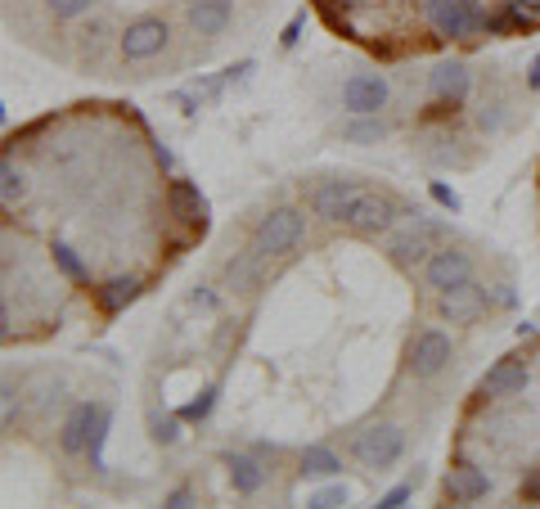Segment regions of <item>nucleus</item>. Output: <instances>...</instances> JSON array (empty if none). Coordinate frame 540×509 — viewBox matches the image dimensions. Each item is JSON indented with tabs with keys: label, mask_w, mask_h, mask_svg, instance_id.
Returning <instances> with one entry per match:
<instances>
[{
	"label": "nucleus",
	"mask_w": 540,
	"mask_h": 509,
	"mask_svg": "<svg viewBox=\"0 0 540 509\" xmlns=\"http://www.w3.org/2000/svg\"><path fill=\"white\" fill-rule=\"evenodd\" d=\"M95 410H99V401H81V406L68 410V419H63V428H59V446L68 455H86L90 428H95Z\"/></svg>",
	"instance_id": "nucleus-15"
},
{
	"label": "nucleus",
	"mask_w": 540,
	"mask_h": 509,
	"mask_svg": "<svg viewBox=\"0 0 540 509\" xmlns=\"http://www.w3.org/2000/svg\"><path fill=\"white\" fill-rule=\"evenodd\" d=\"M0 199H5V208H14V203L27 199V172L14 167V158L0 163Z\"/></svg>",
	"instance_id": "nucleus-24"
},
{
	"label": "nucleus",
	"mask_w": 540,
	"mask_h": 509,
	"mask_svg": "<svg viewBox=\"0 0 540 509\" xmlns=\"http://www.w3.org/2000/svg\"><path fill=\"white\" fill-rule=\"evenodd\" d=\"M153 158H158L162 172H171V167H176V158H171V149H167V145H153Z\"/></svg>",
	"instance_id": "nucleus-36"
},
{
	"label": "nucleus",
	"mask_w": 540,
	"mask_h": 509,
	"mask_svg": "<svg viewBox=\"0 0 540 509\" xmlns=\"http://www.w3.org/2000/svg\"><path fill=\"white\" fill-rule=\"evenodd\" d=\"M302 235H306L302 208H270L266 217L257 221V230H252V253L266 257V262L270 257H284L302 244Z\"/></svg>",
	"instance_id": "nucleus-2"
},
{
	"label": "nucleus",
	"mask_w": 540,
	"mask_h": 509,
	"mask_svg": "<svg viewBox=\"0 0 540 509\" xmlns=\"http://www.w3.org/2000/svg\"><path fill=\"white\" fill-rule=\"evenodd\" d=\"M387 95H392V86H387L383 73H351L342 82V109L351 118H365V113L387 109Z\"/></svg>",
	"instance_id": "nucleus-6"
},
{
	"label": "nucleus",
	"mask_w": 540,
	"mask_h": 509,
	"mask_svg": "<svg viewBox=\"0 0 540 509\" xmlns=\"http://www.w3.org/2000/svg\"><path fill=\"white\" fill-rule=\"evenodd\" d=\"M410 496H414V482H401V487H392V491H383V496H378V509H401Z\"/></svg>",
	"instance_id": "nucleus-32"
},
{
	"label": "nucleus",
	"mask_w": 540,
	"mask_h": 509,
	"mask_svg": "<svg viewBox=\"0 0 540 509\" xmlns=\"http://www.w3.org/2000/svg\"><path fill=\"white\" fill-rule=\"evenodd\" d=\"M180 424H185L180 415H162V419H153V437H158L162 446H171V442L180 437Z\"/></svg>",
	"instance_id": "nucleus-30"
},
{
	"label": "nucleus",
	"mask_w": 540,
	"mask_h": 509,
	"mask_svg": "<svg viewBox=\"0 0 540 509\" xmlns=\"http://www.w3.org/2000/svg\"><path fill=\"white\" fill-rule=\"evenodd\" d=\"M234 19V0H189V28L198 37H221Z\"/></svg>",
	"instance_id": "nucleus-14"
},
{
	"label": "nucleus",
	"mask_w": 540,
	"mask_h": 509,
	"mask_svg": "<svg viewBox=\"0 0 540 509\" xmlns=\"http://www.w3.org/2000/svg\"><path fill=\"white\" fill-rule=\"evenodd\" d=\"M167 208L176 221H185V226H207V217H212V208H207L203 190H198L194 181H171L167 185Z\"/></svg>",
	"instance_id": "nucleus-11"
},
{
	"label": "nucleus",
	"mask_w": 540,
	"mask_h": 509,
	"mask_svg": "<svg viewBox=\"0 0 540 509\" xmlns=\"http://www.w3.org/2000/svg\"><path fill=\"white\" fill-rule=\"evenodd\" d=\"M162 46H167V23L153 19V14L131 19L122 28V37H117V50H122L126 64H149V59L162 55Z\"/></svg>",
	"instance_id": "nucleus-4"
},
{
	"label": "nucleus",
	"mask_w": 540,
	"mask_h": 509,
	"mask_svg": "<svg viewBox=\"0 0 540 509\" xmlns=\"http://www.w3.org/2000/svg\"><path fill=\"white\" fill-rule=\"evenodd\" d=\"M527 365L518 361V356H504V361H495L491 370L482 374V397H518L522 388H527Z\"/></svg>",
	"instance_id": "nucleus-12"
},
{
	"label": "nucleus",
	"mask_w": 540,
	"mask_h": 509,
	"mask_svg": "<svg viewBox=\"0 0 540 509\" xmlns=\"http://www.w3.org/2000/svg\"><path fill=\"white\" fill-rule=\"evenodd\" d=\"M135 298H140V280H135V275H113L108 284H99L95 289V302H99L104 316H122Z\"/></svg>",
	"instance_id": "nucleus-18"
},
{
	"label": "nucleus",
	"mask_w": 540,
	"mask_h": 509,
	"mask_svg": "<svg viewBox=\"0 0 540 509\" xmlns=\"http://www.w3.org/2000/svg\"><path fill=\"white\" fill-rule=\"evenodd\" d=\"M437 311H441V320H450V325H468V320H477L486 311V289L468 280L450 293H437Z\"/></svg>",
	"instance_id": "nucleus-10"
},
{
	"label": "nucleus",
	"mask_w": 540,
	"mask_h": 509,
	"mask_svg": "<svg viewBox=\"0 0 540 509\" xmlns=\"http://www.w3.org/2000/svg\"><path fill=\"white\" fill-rule=\"evenodd\" d=\"M540 28V0H500V14H486L482 19V32L486 37H504V32H513V37H527V32Z\"/></svg>",
	"instance_id": "nucleus-8"
},
{
	"label": "nucleus",
	"mask_w": 540,
	"mask_h": 509,
	"mask_svg": "<svg viewBox=\"0 0 540 509\" xmlns=\"http://www.w3.org/2000/svg\"><path fill=\"white\" fill-rule=\"evenodd\" d=\"M212 410H216V388H212V383H207V388L198 392V397L189 401L185 410H180V419H185V424H203V419L212 415Z\"/></svg>",
	"instance_id": "nucleus-27"
},
{
	"label": "nucleus",
	"mask_w": 540,
	"mask_h": 509,
	"mask_svg": "<svg viewBox=\"0 0 540 509\" xmlns=\"http://www.w3.org/2000/svg\"><path fill=\"white\" fill-rule=\"evenodd\" d=\"M351 451H356V460L365 464V469L383 473V469H392V464L405 455V433L396 424H374V428H365V433L356 437Z\"/></svg>",
	"instance_id": "nucleus-3"
},
{
	"label": "nucleus",
	"mask_w": 540,
	"mask_h": 509,
	"mask_svg": "<svg viewBox=\"0 0 540 509\" xmlns=\"http://www.w3.org/2000/svg\"><path fill=\"white\" fill-rule=\"evenodd\" d=\"M45 10H50L54 19H86V14L95 10V0H45Z\"/></svg>",
	"instance_id": "nucleus-29"
},
{
	"label": "nucleus",
	"mask_w": 540,
	"mask_h": 509,
	"mask_svg": "<svg viewBox=\"0 0 540 509\" xmlns=\"http://www.w3.org/2000/svg\"><path fill=\"white\" fill-rule=\"evenodd\" d=\"M423 280H428L432 293L459 289V284L473 280V257L459 253V248H437V253H428V262H423Z\"/></svg>",
	"instance_id": "nucleus-7"
},
{
	"label": "nucleus",
	"mask_w": 540,
	"mask_h": 509,
	"mask_svg": "<svg viewBox=\"0 0 540 509\" xmlns=\"http://www.w3.org/2000/svg\"><path fill=\"white\" fill-rule=\"evenodd\" d=\"M77 37H81V50H86V55H99V46H104L108 28H104V23H86V28H81Z\"/></svg>",
	"instance_id": "nucleus-31"
},
{
	"label": "nucleus",
	"mask_w": 540,
	"mask_h": 509,
	"mask_svg": "<svg viewBox=\"0 0 540 509\" xmlns=\"http://www.w3.org/2000/svg\"><path fill=\"white\" fill-rule=\"evenodd\" d=\"M194 307H203V311H216V298H212V293H194Z\"/></svg>",
	"instance_id": "nucleus-40"
},
{
	"label": "nucleus",
	"mask_w": 540,
	"mask_h": 509,
	"mask_svg": "<svg viewBox=\"0 0 540 509\" xmlns=\"http://www.w3.org/2000/svg\"><path fill=\"white\" fill-rule=\"evenodd\" d=\"M347 482H329V487H320V491H311L306 496V505H315V509H333V505H347Z\"/></svg>",
	"instance_id": "nucleus-28"
},
{
	"label": "nucleus",
	"mask_w": 540,
	"mask_h": 509,
	"mask_svg": "<svg viewBox=\"0 0 540 509\" xmlns=\"http://www.w3.org/2000/svg\"><path fill=\"white\" fill-rule=\"evenodd\" d=\"M428 190H432V199H437V203H441V208L459 212V194H455V190H450V185H446V181H432V185H428Z\"/></svg>",
	"instance_id": "nucleus-33"
},
{
	"label": "nucleus",
	"mask_w": 540,
	"mask_h": 509,
	"mask_svg": "<svg viewBox=\"0 0 540 509\" xmlns=\"http://www.w3.org/2000/svg\"><path fill=\"white\" fill-rule=\"evenodd\" d=\"M356 194H360L356 181H324L320 190L311 194V208H315V217H324V221H347Z\"/></svg>",
	"instance_id": "nucleus-13"
},
{
	"label": "nucleus",
	"mask_w": 540,
	"mask_h": 509,
	"mask_svg": "<svg viewBox=\"0 0 540 509\" xmlns=\"http://www.w3.org/2000/svg\"><path fill=\"white\" fill-rule=\"evenodd\" d=\"M428 244H432L428 235H419V230H405V235L387 239V257H392L396 266H414V262H423V257H428Z\"/></svg>",
	"instance_id": "nucleus-21"
},
{
	"label": "nucleus",
	"mask_w": 540,
	"mask_h": 509,
	"mask_svg": "<svg viewBox=\"0 0 540 509\" xmlns=\"http://www.w3.org/2000/svg\"><path fill=\"white\" fill-rule=\"evenodd\" d=\"M342 473V460L329 451V446H306L302 451V478H338Z\"/></svg>",
	"instance_id": "nucleus-22"
},
{
	"label": "nucleus",
	"mask_w": 540,
	"mask_h": 509,
	"mask_svg": "<svg viewBox=\"0 0 540 509\" xmlns=\"http://www.w3.org/2000/svg\"><path fill=\"white\" fill-rule=\"evenodd\" d=\"M396 212H401V208H396L392 194L360 190L356 203H351V212H347V226L356 230V235H387L392 221H396Z\"/></svg>",
	"instance_id": "nucleus-5"
},
{
	"label": "nucleus",
	"mask_w": 540,
	"mask_h": 509,
	"mask_svg": "<svg viewBox=\"0 0 540 509\" xmlns=\"http://www.w3.org/2000/svg\"><path fill=\"white\" fill-rule=\"evenodd\" d=\"M468 86H473V77H468V64H441L437 73H432V95L446 104H459L468 95Z\"/></svg>",
	"instance_id": "nucleus-19"
},
{
	"label": "nucleus",
	"mask_w": 540,
	"mask_h": 509,
	"mask_svg": "<svg viewBox=\"0 0 540 509\" xmlns=\"http://www.w3.org/2000/svg\"><path fill=\"white\" fill-rule=\"evenodd\" d=\"M189 500H194V491H189V487H176V491H171V496H167V505H189Z\"/></svg>",
	"instance_id": "nucleus-37"
},
{
	"label": "nucleus",
	"mask_w": 540,
	"mask_h": 509,
	"mask_svg": "<svg viewBox=\"0 0 540 509\" xmlns=\"http://www.w3.org/2000/svg\"><path fill=\"white\" fill-rule=\"evenodd\" d=\"M302 28H306V10H302V14H293V19H288V28H284V37H279V41H284L288 50H293L297 41H302Z\"/></svg>",
	"instance_id": "nucleus-34"
},
{
	"label": "nucleus",
	"mask_w": 540,
	"mask_h": 509,
	"mask_svg": "<svg viewBox=\"0 0 540 509\" xmlns=\"http://www.w3.org/2000/svg\"><path fill=\"white\" fill-rule=\"evenodd\" d=\"M441 491H446L455 505H468V500H482L486 491H491V478H486L482 469H473V464H459V469L446 473V482H441Z\"/></svg>",
	"instance_id": "nucleus-16"
},
{
	"label": "nucleus",
	"mask_w": 540,
	"mask_h": 509,
	"mask_svg": "<svg viewBox=\"0 0 540 509\" xmlns=\"http://www.w3.org/2000/svg\"><path fill=\"white\" fill-rule=\"evenodd\" d=\"M50 257H54V266H59V275H68L72 284H86L90 280V266L81 262V253L72 244H54Z\"/></svg>",
	"instance_id": "nucleus-26"
},
{
	"label": "nucleus",
	"mask_w": 540,
	"mask_h": 509,
	"mask_svg": "<svg viewBox=\"0 0 540 509\" xmlns=\"http://www.w3.org/2000/svg\"><path fill=\"white\" fill-rule=\"evenodd\" d=\"M225 473H230V487L239 491V496H257V491L266 487V469H261L257 455H248V451L225 455Z\"/></svg>",
	"instance_id": "nucleus-17"
},
{
	"label": "nucleus",
	"mask_w": 540,
	"mask_h": 509,
	"mask_svg": "<svg viewBox=\"0 0 540 509\" xmlns=\"http://www.w3.org/2000/svg\"><path fill=\"white\" fill-rule=\"evenodd\" d=\"M108 428H113V410L99 406V410H95V428H90V442H86V460H90V469H104V442H108Z\"/></svg>",
	"instance_id": "nucleus-25"
},
{
	"label": "nucleus",
	"mask_w": 540,
	"mask_h": 509,
	"mask_svg": "<svg viewBox=\"0 0 540 509\" xmlns=\"http://www.w3.org/2000/svg\"><path fill=\"white\" fill-rule=\"evenodd\" d=\"M261 262H266V257H257L248 248V253H234L230 262H225V284H230V289H261Z\"/></svg>",
	"instance_id": "nucleus-20"
},
{
	"label": "nucleus",
	"mask_w": 540,
	"mask_h": 509,
	"mask_svg": "<svg viewBox=\"0 0 540 509\" xmlns=\"http://www.w3.org/2000/svg\"><path fill=\"white\" fill-rule=\"evenodd\" d=\"M527 86H531V91H540V55L531 59V68H527Z\"/></svg>",
	"instance_id": "nucleus-38"
},
{
	"label": "nucleus",
	"mask_w": 540,
	"mask_h": 509,
	"mask_svg": "<svg viewBox=\"0 0 540 509\" xmlns=\"http://www.w3.org/2000/svg\"><path fill=\"white\" fill-rule=\"evenodd\" d=\"M383 136H387V122L378 118V113H365V118H351L347 127H342V140H351V145H378Z\"/></svg>",
	"instance_id": "nucleus-23"
},
{
	"label": "nucleus",
	"mask_w": 540,
	"mask_h": 509,
	"mask_svg": "<svg viewBox=\"0 0 540 509\" xmlns=\"http://www.w3.org/2000/svg\"><path fill=\"white\" fill-rule=\"evenodd\" d=\"M477 122H482V127H486V131H495V127H500V122H504L500 104H491V109H486V104H482V113H477Z\"/></svg>",
	"instance_id": "nucleus-35"
},
{
	"label": "nucleus",
	"mask_w": 540,
	"mask_h": 509,
	"mask_svg": "<svg viewBox=\"0 0 540 509\" xmlns=\"http://www.w3.org/2000/svg\"><path fill=\"white\" fill-rule=\"evenodd\" d=\"M522 496H527V500H540V473H536L531 482H522Z\"/></svg>",
	"instance_id": "nucleus-39"
},
{
	"label": "nucleus",
	"mask_w": 540,
	"mask_h": 509,
	"mask_svg": "<svg viewBox=\"0 0 540 509\" xmlns=\"http://www.w3.org/2000/svg\"><path fill=\"white\" fill-rule=\"evenodd\" d=\"M482 0H423V23L441 41H468L482 32Z\"/></svg>",
	"instance_id": "nucleus-1"
},
{
	"label": "nucleus",
	"mask_w": 540,
	"mask_h": 509,
	"mask_svg": "<svg viewBox=\"0 0 540 509\" xmlns=\"http://www.w3.org/2000/svg\"><path fill=\"white\" fill-rule=\"evenodd\" d=\"M450 361V334H441V329H423V334H414L410 343V374L414 379H432V374H441Z\"/></svg>",
	"instance_id": "nucleus-9"
}]
</instances>
